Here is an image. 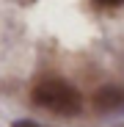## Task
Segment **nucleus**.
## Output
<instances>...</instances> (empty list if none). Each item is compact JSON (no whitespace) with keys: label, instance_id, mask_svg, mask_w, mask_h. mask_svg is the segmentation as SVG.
Listing matches in <instances>:
<instances>
[{"label":"nucleus","instance_id":"f257e3e1","mask_svg":"<svg viewBox=\"0 0 124 127\" xmlns=\"http://www.w3.org/2000/svg\"><path fill=\"white\" fill-rule=\"evenodd\" d=\"M30 99H33V105H39V108H44L50 113H58V116H77L83 108L80 91L61 77L39 80L30 91Z\"/></svg>","mask_w":124,"mask_h":127},{"label":"nucleus","instance_id":"7ed1b4c3","mask_svg":"<svg viewBox=\"0 0 124 127\" xmlns=\"http://www.w3.org/2000/svg\"><path fill=\"white\" fill-rule=\"evenodd\" d=\"M94 3L102 8H116V6H124V0H94Z\"/></svg>","mask_w":124,"mask_h":127},{"label":"nucleus","instance_id":"20e7f679","mask_svg":"<svg viewBox=\"0 0 124 127\" xmlns=\"http://www.w3.org/2000/svg\"><path fill=\"white\" fill-rule=\"evenodd\" d=\"M11 127H41V124H36V122H30V119H17Z\"/></svg>","mask_w":124,"mask_h":127},{"label":"nucleus","instance_id":"f03ea898","mask_svg":"<svg viewBox=\"0 0 124 127\" xmlns=\"http://www.w3.org/2000/svg\"><path fill=\"white\" fill-rule=\"evenodd\" d=\"M94 105L102 113H124V89L121 86H102L94 91Z\"/></svg>","mask_w":124,"mask_h":127}]
</instances>
